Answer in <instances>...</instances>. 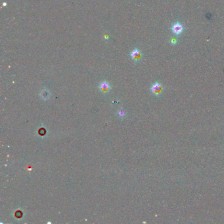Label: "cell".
I'll use <instances>...</instances> for the list:
<instances>
[{
	"label": "cell",
	"instance_id": "1",
	"mask_svg": "<svg viewBox=\"0 0 224 224\" xmlns=\"http://www.w3.org/2000/svg\"><path fill=\"white\" fill-rule=\"evenodd\" d=\"M130 56L131 57V59H132L133 61L138 62L142 57V53H141V50L138 49L137 48L134 49L133 50H132V52L130 53Z\"/></svg>",
	"mask_w": 224,
	"mask_h": 224
},
{
	"label": "cell",
	"instance_id": "2",
	"mask_svg": "<svg viewBox=\"0 0 224 224\" xmlns=\"http://www.w3.org/2000/svg\"><path fill=\"white\" fill-rule=\"evenodd\" d=\"M173 33L176 35H180L183 31V26L180 22H176L172 27Z\"/></svg>",
	"mask_w": 224,
	"mask_h": 224
},
{
	"label": "cell",
	"instance_id": "3",
	"mask_svg": "<svg viewBox=\"0 0 224 224\" xmlns=\"http://www.w3.org/2000/svg\"><path fill=\"white\" fill-rule=\"evenodd\" d=\"M150 90H151L152 93L154 95H159L161 94L162 91H163V86H162L161 84L156 82L150 87Z\"/></svg>",
	"mask_w": 224,
	"mask_h": 224
},
{
	"label": "cell",
	"instance_id": "4",
	"mask_svg": "<svg viewBox=\"0 0 224 224\" xmlns=\"http://www.w3.org/2000/svg\"><path fill=\"white\" fill-rule=\"evenodd\" d=\"M99 89L103 91H107V90H109L110 89V84L107 82H102L99 86Z\"/></svg>",
	"mask_w": 224,
	"mask_h": 224
},
{
	"label": "cell",
	"instance_id": "5",
	"mask_svg": "<svg viewBox=\"0 0 224 224\" xmlns=\"http://www.w3.org/2000/svg\"><path fill=\"white\" fill-rule=\"evenodd\" d=\"M119 115L120 116V117H123V116L125 115V113L123 110H120L119 112Z\"/></svg>",
	"mask_w": 224,
	"mask_h": 224
}]
</instances>
